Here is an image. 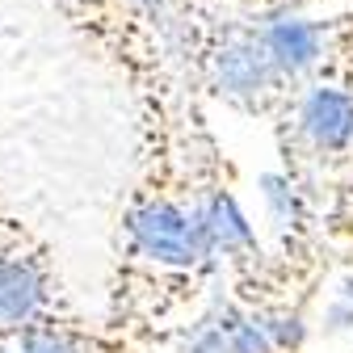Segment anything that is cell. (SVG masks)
<instances>
[{
    "instance_id": "cell-2",
    "label": "cell",
    "mask_w": 353,
    "mask_h": 353,
    "mask_svg": "<svg viewBox=\"0 0 353 353\" xmlns=\"http://www.w3.org/2000/svg\"><path fill=\"white\" fill-rule=\"evenodd\" d=\"M59 312H68V307L59 294L51 252L26 236L0 244V336H13Z\"/></svg>"
},
{
    "instance_id": "cell-1",
    "label": "cell",
    "mask_w": 353,
    "mask_h": 353,
    "mask_svg": "<svg viewBox=\"0 0 353 353\" xmlns=\"http://www.w3.org/2000/svg\"><path fill=\"white\" fill-rule=\"evenodd\" d=\"M168 51L190 63V88L228 101L248 118H282L299 84L278 68L261 21H223L206 13H168Z\"/></svg>"
},
{
    "instance_id": "cell-4",
    "label": "cell",
    "mask_w": 353,
    "mask_h": 353,
    "mask_svg": "<svg viewBox=\"0 0 353 353\" xmlns=\"http://www.w3.org/2000/svg\"><path fill=\"white\" fill-rule=\"evenodd\" d=\"M299 5H303V0H299Z\"/></svg>"
},
{
    "instance_id": "cell-3",
    "label": "cell",
    "mask_w": 353,
    "mask_h": 353,
    "mask_svg": "<svg viewBox=\"0 0 353 353\" xmlns=\"http://www.w3.org/2000/svg\"><path fill=\"white\" fill-rule=\"evenodd\" d=\"M176 336H181V328H88L59 312L13 336H0V353H160Z\"/></svg>"
}]
</instances>
